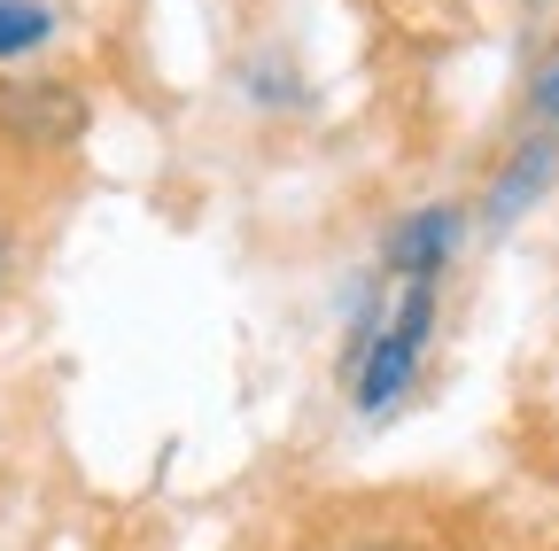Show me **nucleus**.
<instances>
[{
    "label": "nucleus",
    "instance_id": "f257e3e1",
    "mask_svg": "<svg viewBox=\"0 0 559 551\" xmlns=\"http://www.w3.org/2000/svg\"><path fill=\"white\" fill-rule=\"evenodd\" d=\"M428 334H436V280H396V303L349 334V404H358L366 420H381L419 381Z\"/></svg>",
    "mask_w": 559,
    "mask_h": 551
},
{
    "label": "nucleus",
    "instance_id": "f03ea898",
    "mask_svg": "<svg viewBox=\"0 0 559 551\" xmlns=\"http://www.w3.org/2000/svg\"><path fill=\"white\" fill-rule=\"evenodd\" d=\"M0 132L24 148H70L86 132V101L62 79H0Z\"/></svg>",
    "mask_w": 559,
    "mask_h": 551
},
{
    "label": "nucleus",
    "instance_id": "7ed1b4c3",
    "mask_svg": "<svg viewBox=\"0 0 559 551\" xmlns=\"http://www.w3.org/2000/svg\"><path fill=\"white\" fill-rule=\"evenodd\" d=\"M466 218L451 211V202H419V211H404L389 233H381V272H396V280H436V272L451 264Z\"/></svg>",
    "mask_w": 559,
    "mask_h": 551
},
{
    "label": "nucleus",
    "instance_id": "20e7f679",
    "mask_svg": "<svg viewBox=\"0 0 559 551\" xmlns=\"http://www.w3.org/2000/svg\"><path fill=\"white\" fill-rule=\"evenodd\" d=\"M551 179H559V141H551V132H528V141L498 164V179H489L481 218H489V226H513V218L528 211V202H536Z\"/></svg>",
    "mask_w": 559,
    "mask_h": 551
},
{
    "label": "nucleus",
    "instance_id": "39448f33",
    "mask_svg": "<svg viewBox=\"0 0 559 551\" xmlns=\"http://www.w3.org/2000/svg\"><path fill=\"white\" fill-rule=\"evenodd\" d=\"M47 39H55V9H47V0H0V62L32 55Z\"/></svg>",
    "mask_w": 559,
    "mask_h": 551
},
{
    "label": "nucleus",
    "instance_id": "423d86ee",
    "mask_svg": "<svg viewBox=\"0 0 559 551\" xmlns=\"http://www.w3.org/2000/svg\"><path fill=\"white\" fill-rule=\"evenodd\" d=\"M528 101H536V117L559 132V55L544 62V71H536V86H528Z\"/></svg>",
    "mask_w": 559,
    "mask_h": 551
},
{
    "label": "nucleus",
    "instance_id": "0eeeda50",
    "mask_svg": "<svg viewBox=\"0 0 559 551\" xmlns=\"http://www.w3.org/2000/svg\"><path fill=\"white\" fill-rule=\"evenodd\" d=\"M9 272H16V233L0 226V288H9Z\"/></svg>",
    "mask_w": 559,
    "mask_h": 551
}]
</instances>
